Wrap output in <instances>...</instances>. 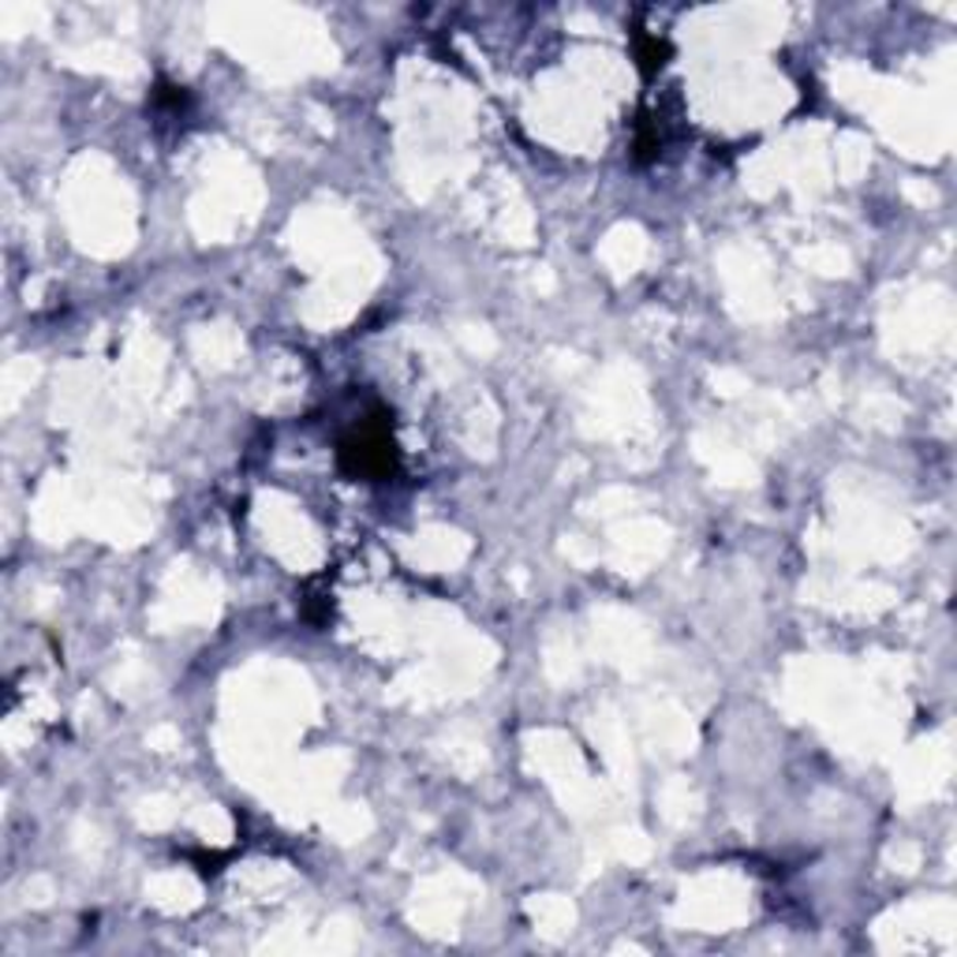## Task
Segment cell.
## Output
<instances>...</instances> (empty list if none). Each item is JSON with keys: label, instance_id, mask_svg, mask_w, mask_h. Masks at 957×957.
Instances as JSON below:
<instances>
[{"label": "cell", "instance_id": "1", "mask_svg": "<svg viewBox=\"0 0 957 957\" xmlns=\"http://www.w3.org/2000/svg\"><path fill=\"white\" fill-rule=\"evenodd\" d=\"M340 464L345 471L363 479H385L397 471V445L385 423H359L352 434L340 442Z\"/></svg>", "mask_w": 957, "mask_h": 957}, {"label": "cell", "instance_id": "2", "mask_svg": "<svg viewBox=\"0 0 957 957\" xmlns=\"http://www.w3.org/2000/svg\"><path fill=\"white\" fill-rule=\"evenodd\" d=\"M662 57H666V46L658 38H644V41H639V64H644V72H655V68H662Z\"/></svg>", "mask_w": 957, "mask_h": 957}]
</instances>
